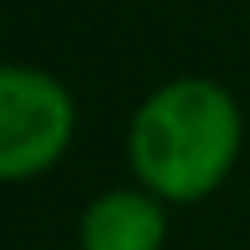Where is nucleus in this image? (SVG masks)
<instances>
[{"label": "nucleus", "instance_id": "2", "mask_svg": "<svg viewBox=\"0 0 250 250\" xmlns=\"http://www.w3.org/2000/svg\"><path fill=\"white\" fill-rule=\"evenodd\" d=\"M75 132L70 92L26 66H0V180H26L48 171Z\"/></svg>", "mask_w": 250, "mask_h": 250}, {"label": "nucleus", "instance_id": "1", "mask_svg": "<svg viewBox=\"0 0 250 250\" xmlns=\"http://www.w3.org/2000/svg\"><path fill=\"white\" fill-rule=\"evenodd\" d=\"M242 149V114L233 97L211 79L163 83L132 119V167L149 193L171 202H198L233 171Z\"/></svg>", "mask_w": 250, "mask_h": 250}, {"label": "nucleus", "instance_id": "3", "mask_svg": "<svg viewBox=\"0 0 250 250\" xmlns=\"http://www.w3.org/2000/svg\"><path fill=\"white\" fill-rule=\"evenodd\" d=\"M79 242L83 250H163L167 215L158 198L136 193V189H114L83 211Z\"/></svg>", "mask_w": 250, "mask_h": 250}]
</instances>
